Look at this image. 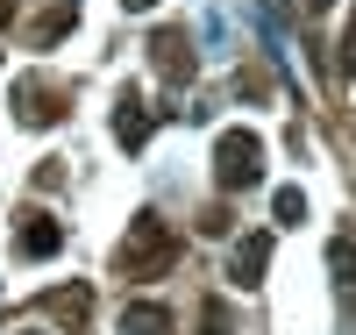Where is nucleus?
I'll list each match as a JSON object with an SVG mask.
<instances>
[{
  "label": "nucleus",
  "instance_id": "9d476101",
  "mask_svg": "<svg viewBox=\"0 0 356 335\" xmlns=\"http://www.w3.org/2000/svg\"><path fill=\"white\" fill-rule=\"evenodd\" d=\"M271 215H278V221H307V193H300V186H278V193H271Z\"/></svg>",
  "mask_w": 356,
  "mask_h": 335
},
{
  "label": "nucleus",
  "instance_id": "423d86ee",
  "mask_svg": "<svg viewBox=\"0 0 356 335\" xmlns=\"http://www.w3.org/2000/svg\"><path fill=\"white\" fill-rule=\"evenodd\" d=\"M15 250L43 264V257H57V250H65V228H57L43 207H36V215H22V228H15Z\"/></svg>",
  "mask_w": 356,
  "mask_h": 335
},
{
  "label": "nucleus",
  "instance_id": "2eb2a0df",
  "mask_svg": "<svg viewBox=\"0 0 356 335\" xmlns=\"http://www.w3.org/2000/svg\"><path fill=\"white\" fill-rule=\"evenodd\" d=\"M8 22H15V0H0V29H8Z\"/></svg>",
  "mask_w": 356,
  "mask_h": 335
},
{
  "label": "nucleus",
  "instance_id": "6e6552de",
  "mask_svg": "<svg viewBox=\"0 0 356 335\" xmlns=\"http://www.w3.org/2000/svg\"><path fill=\"white\" fill-rule=\"evenodd\" d=\"M235 286H257L264 279V271H271V235H243V242H235Z\"/></svg>",
  "mask_w": 356,
  "mask_h": 335
},
{
  "label": "nucleus",
  "instance_id": "7ed1b4c3",
  "mask_svg": "<svg viewBox=\"0 0 356 335\" xmlns=\"http://www.w3.org/2000/svg\"><path fill=\"white\" fill-rule=\"evenodd\" d=\"M65 107H72V93L57 79H43V72H22L15 79V121H22V129H57Z\"/></svg>",
  "mask_w": 356,
  "mask_h": 335
},
{
  "label": "nucleus",
  "instance_id": "1a4fd4ad",
  "mask_svg": "<svg viewBox=\"0 0 356 335\" xmlns=\"http://www.w3.org/2000/svg\"><path fill=\"white\" fill-rule=\"evenodd\" d=\"M122 335H171V314L157 299H136V307H122Z\"/></svg>",
  "mask_w": 356,
  "mask_h": 335
},
{
  "label": "nucleus",
  "instance_id": "f8f14e48",
  "mask_svg": "<svg viewBox=\"0 0 356 335\" xmlns=\"http://www.w3.org/2000/svg\"><path fill=\"white\" fill-rule=\"evenodd\" d=\"M65 29H72V8H57V15H43L36 29H29V43H57Z\"/></svg>",
  "mask_w": 356,
  "mask_h": 335
},
{
  "label": "nucleus",
  "instance_id": "0eeeda50",
  "mask_svg": "<svg viewBox=\"0 0 356 335\" xmlns=\"http://www.w3.org/2000/svg\"><path fill=\"white\" fill-rule=\"evenodd\" d=\"M43 314L65 321V328H86V321H93V293H86V286H57V293H43Z\"/></svg>",
  "mask_w": 356,
  "mask_h": 335
},
{
  "label": "nucleus",
  "instance_id": "4468645a",
  "mask_svg": "<svg viewBox=\"0 0 356 335\" xmlns=\"http://www.w3.org/2000/svg\"><path fill=\"white\" fill-rule=\"evenodd\" d=\"M342 72H356V15H349V29H342Z\"/></svg>",
  "mask_w": 356,
  "mask_h": 335
},
{
  "label": "nucleus",
  "instance_id": "9b49d317",
  "mask_svg": "<svg viewBox=\"0 0 356 335\" xmlns=\"http://www.w3.org/2000/svg\"><path fill=\"white\" fill-rule=\"evenodd\" d=\"M328 271L342 286H356V242H328Z\"/></svg>",
  "mask_w": 356,
  "mask_h": 335
},
{
  "label": "nucleus",
  "instance_id": "20e7f679",
  "mask_svg": "<svg viewBox=\"0 0 356 335\" xmlns=\"http://www.w3.org/2000/svg\"><path fill=\"white\" fill-rule=\"evenodd\" d=\"M150 65H157L164 86H186V79L200 72V57H193V43H186V29H157V36H150Z\"/></svg>",
  "mask_w": 356,
  "mask_h": 335
},
{
  "label": "nucleus",
  "instance_id": "f3484780",
  "mask_svg": "<svg viewBox=\"0 0 356 335\" xmlns=\"http://www.w3.org/2000/svg\"><path fill=\"white\" fill-rule=\"evenodd\" d=\"M307 8H335V0H307Z\"/></svg>",
  "mask_w": 356,
  "mask_h": 335
},
{
  "label": "nucleus",
  "instance_id": "f257e3e1",
  "mask_svg": "<svg viewBox=\"0 0 356 335\" xmlns=\"http://www.w3.org/2000/svg\"><path fill=\"white\" fill-rule=\"evenodd\" d=\"M114 264H122V279H164L178 264V235L157 215H136L129 235H122V250H114Z\"/></svg>",
  "mask_w": 356,
  "mask_h": 335
},
{
  "label": "nucleus",
  "instance_id": "f03ea898",
  "mask_svg": "<svg viewBox=\"0 0 356 335\" xmlns=\"http://www.w3.org/2000/svg\"><path fill=\"white\" fill-rule=\"evenodd\" d=\"M264 178V136L257 129H221L214 143V186L221 193H250Z\"/></svg>",
  "mask_w": 356,
  "mask_h": 335
},
{
  "label": "nucleus",
  "instance_id": "ddd939ff",
  "mask_svg": "<svg viewBox=\"0 0 356 335\" xmlns=\"http://www.w3.org/2000/svg\"><path fill=\"white\" fill-rule=\"evenodd\" d=\"M200 328H207V335H228V307H221V299H207V314H200Z\"/></svg>",
  "mask_w": 356,
  "mask_h": 335
},
{
  "label": "nucleus",
  "instance_id": "39448f33",
  "mask_svg": "<svg viewBox=\"0 0 356 335\" xmlns=\"http://www.w3.org/2000/svg\"><path fill=\"white\" fill-rule=\"evenodd\" d=\"M150 129H157V114L143 107V93L129 86V93L114 100V143H122V150H143V143H150Z\"/></svg>",
  "mask_w": 356,
  "mask_h": 335
},
{
  "label": "nucleus",
  "instance_id": "a211bd4d",
  "mask_svg": "<svg viewBox=\"0 0 356 335\" xmlns=\"http://www.w3.org/2000/svg\"><path fill=\"white\" fill-rule=\"evenodd\" d=\"M65 8H72V0H65Z\"/></svg>",
  "mask_w": 356,
  "mask_h": 335
},
{
  "label": "nucleus",
  "instance_id": "dca6fc26",
  "mask_svg": "<svg viewBox=\"0 0 356 335\" xmlns=\"http://www.w3.org/2000/svg\"><path fill=\"white\" fill-rule=\"evenodd\" d=\"M122 8H136V15H143V8H157V0H122Z\"/></svg>",
  "mask_w": 356,
  "mask_h": 335
}]
</instances>
